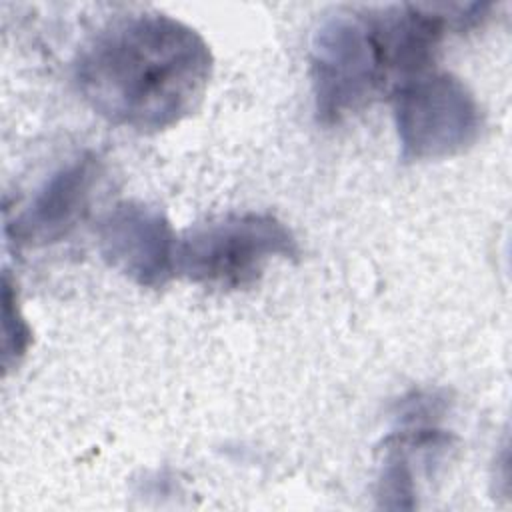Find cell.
<instances>
[{
    "label": "cell",
    "mask_w": 512,
    "mask_h": 512,
    "mask_svg": "<svg viewBox=\"0 0 512 512\" xmlns=\"http://www.w3.org/2000/svg\"><path fill=\"white\" fill-rule=\"evenodd\" d=\"M212 66L200 32L144 12L112 22L84 46L76 84L98 116L148 134L182 122L202 104Z\"/></svg>",
    "instance_id": "cell-1"
},
{
    "label": "cell",
    "mask_w": 512,
    "mask_h": 512,
    "mask_svg": "<svg viewBox=\"0 0 512 512\" xmlns=\"http://www.w3.org/2000/svg\"><path fill=\"white\" fill-rule=\"evenodd\" d=\"M178 238L158 208L116 204L98 224V250L108 266L142 288H162L176 274Z\"/></svg>",
    "instance_id": "cell-5"
},
{
    "label": "cell",
    "mask_w": 512,
    "mask_h": 512,
    "mask_svg": "<svg viewBox=\"0 0 512 512\" xmlns=\"http://www.w3.org/2000/svg\"><path fill=\"white\" fill-rule=\"evenodd\" d=\"M2 354H4V368L8 370L12 364H18V360L26 354L30 342H32V330L28 322L24 320L16 292L12 288L8 272H4L2 278Z\"/></svg>",
    "instance_id": "cell-8"
},
{
    "label": "cell",
    "mask_w": 512,
    "mask_h": 512,
    "mask_svg": "<svg viewBox=\"0 0 512 512\" xmlns=\"http://www.w3.org/2000/svg\"><path fill=\"white\" fill-rule=\"evenodd\" d=\"M402 428L384 440V458L378 476V500L384 508L416 506V476H430L442 466L456 444L454 434L432 420H400Z\"/></svg>",
    "instance_id": "cell-7"
},
{
    "label": "cell",
    "mask_w": 512,
    "mask_h": 512,
    "mask_svg": "<svg viewBox=\"0 0 512 512\" xmlns=\"http://www.w3.org/2000/svg\"><path fill=\"white\" fill-rule=\"evenodd\" d=\"M390 98L404 162L460 154L480 136V104L450 72L428 70L398 86Z\"/></svg>",
    "instance_id": "cell-4"
},
{
    "label": "cell",
    "mask_w": 512,
    "mask_h": 512,
    "mask_svg": "<svg viewBox=\"0 0 512 512\" xmlns=\"http://www.w3.org/2000/svg\"><path fill=\"white\" fill-rule=\"evenodd\" d=\"M316 118L332 126L398 86L382 8H348L324 18L310 44Z\"/></svg>",
    "instance_id": "cell-2"
},
{
    "label": "cell",
    "mask_w": 512,
    "mask_h": 512,
    "mask_svg": "<svg viewBox=\"0 0 512 512\" xmlns=\"http://www.w3.org/2000/svg\"><path fill=\"white\" fill-rule=\"evenodd\" d=\"M98 176L100 164L94 154H84L60 168L28 208L6 224V234L26 246H44L66 238L88 212Z\"/></svg>",
    "instance_id": "cell-6"
},
{
    "label": "cell",
    "mask_w": 512,
    "mask_h": 512,
    "mask_svg": "<svg viewBox=\"0 0 512 512\" xmlns=\"http://www.w3.org/2000/svg\"><path fill=\"white\" fill-rule=\"evenodd\" d=\"M300 254L292 230L268 212L228 214L188 230L176 248V274L194 284L238 290L260 280L274 258Z\"/></svg>",
    "instance_id": "cell-3"
}]
</instances>
